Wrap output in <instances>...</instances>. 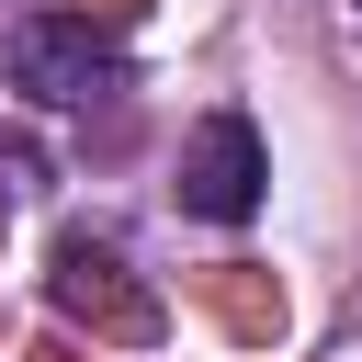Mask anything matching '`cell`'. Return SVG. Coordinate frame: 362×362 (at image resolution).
Listing matches in <instances>:
<instances>
[{"instance_id":"6da1fadb","label":"cell","mask_w":362,"mask_h":362,"mask_svg":"<svg viewBox=\"0 0 362 362\" xmlns=\"http://www.w3.org/2000/svg\"><path fill=\"white\" fill-rule=\"evenodd\" d=\"M11 90H34V102H57V113H79V102L124 90V57H113L90 23L34 11V23H11Z\"/></svg>"},{"instance_id":"7a4b0ae2","label":"cell","mask_w":362,"mask_h":362,"mask_svg":"<svg viewBox=\"0 0 362 362\" xmlns=\"http://www.w3.org/2000/svg\"><path fill=\"white\" fill-rule=\"evenodd\" d=\"M260 181H272V147H260L249 113H204V124L181 136V204H192L204 226H249V215H260Z\"/></svg>"}]
</instances>
